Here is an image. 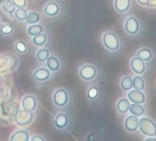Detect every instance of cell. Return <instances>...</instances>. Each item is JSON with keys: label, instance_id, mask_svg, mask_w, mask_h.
Returning <instances> with one entry per match:
<instances>
[{"label": "cell", "instance_id": "cell-1", "mask_svg": "<svg viewBox=\"0 0 156 141\" xmlns=\"http://www.w3.org/2000/svg\"><path fill=\"white\" fill-rule=\"evenodd\" d=\"M139 127L140 131L146 135L153 136L156 135V125L149 118H141L139 120Z\"/></svg>", "mask_w": 156, "mask_h": 141}, {"label": "cell", "instance_id": "cell-2", "mask_svg": "<svg viewBox=\"0 0 156 141\" xmlns=\"http://www.w3.org/2000/svg\"><path fill=\"white\" fill-rule=\"evenodd\" d=\"M103 43L105 47L110 50H117L119 47V40L112 32H107L103 36Z\"/></svg>", "mask_w": 156, "mask_h": 141}, {"label": "cell", "instance_id": "cell-3", "mask_svg": "<svg viewBox=\"0 0 156 141\" xmlns=\"http://www.w3.org/2000/svg\"><path fill=\"white\" fill-rule=\"evenodd\" d=\"M16 123L20 126H27L31 123L33 118V114L30 111H27L22 109L19 111L18 115H16Z\"/></svg>", "mask_w": 156, "mask_h": 141}, {"label": "cell", "instance_id": "cell-4", "mask_svg": "<svg viewBox=\"0 0 156 141\" xmlns=\"http://www.w3.org/2000/svg\"><path fill=\"white\" fill-rule=\"evenodd\" d=\"M97 75V70L92 65H86L80 70V76L86 81L93 80Z\"/></svg>", "mask_w": 156, "mask_h": 141}, {"label": "cell", "instance_id": "cell-5", "mask_svg": "<svg viewBox=\"0 0 156 141\" xmlns=\"http://www.w3.org/2000/svg\"><path fill=\"white\" fill-rule=\"evenodd\" d=\"M53 102L59 107L64 106L68 102V95H67V93L62 89L57 90L53 95Z\"/></svg>", "mask_w": 156, "mask_h": 141}, {"label": "cell", "instance_id": "cell-6", "mask_svg": "<svg viewBox=\"0 0 156 141\" xmlns=\"http://www.w3.org/2000/svg\"><path fill=\"white\" fill-rule=\"evenodd\" d=\"M125 29L127 30V32L129 34H136L139 30V22L138 20L133 18V17H129L125 23Z\"/></svg>", "mask_w": 156, "mask_h": 141}, {"label": "cell", "instance_id": "cell-7", "mask_svg": "<svg viewBox=\"0 0 156 141\" xmlns=\"http://www.w3.org/2000/svg\"><path fill=\"white\" fill-rule=\"evenodd\" d=\"M36 106H37V101L32 95H27L26 97L23 98V100H22V108L23 109H25L27 111L33 112L36 109Z\"/></svg>", "mask_w": 156, "mask_h": 141}, {"label": "cell", "instance_id": "cell-8", "mask_svg": "<svg viewBox=\"0 0 156 141\" xmlns=\"http://www.w3.org/2000/svg\"><path fill=\"white\" fill-rule=\"evenodd\" d=\"M130 65H131L133 72L136 73L137 74H141L144 73L145 64H144V61L142 60H140V58L136 57V58L132 59L131 62H130Z\"/></svg>", "mask_w": 156, "mask_h": 141}, {"label": "cell", "instance_id": "cell-9", "mask_svg": "<svg viewBox=\"0 0 156 141\" xmlns=\"http://www.w3.org/2000/svg\"><path fill=\"white\" fill-rule=\"evenodd\" d=\"M128 96H129V101L132 102V103H134V104H142L145 101L144 95L140 91H138V90L130 91L129 93Z\"/></svg>", "mask_w": 156, "mask_h": 141}, {"label": "cell", "instance_id": "cell-10", "mask_svg": "<svg viewBox=\"0 0 156 141\" xmlns=\"http://www.w3.org/2000/svg\"><path fill=\"white\" fill-rule=\"evenodd\" d=\"M125 127L128 131L133 132L139 127V119L136 115H129L125 121Z\"/></svg>", "mask_w": 156, "mask_h": 141}, {"label": "cell", "instance_id": "cell-11", "mask_svg": "<svg viewBox=\"0 0 156 141\" xmlns=\"http://www.w3.org/2000/svg\"><path fill=\"white\" fill-rule=\"evenodd\" d=\"M34 79L38 82H45L50 77V72L45 68H40L34 72Z\"/></svg>", "mask_w": 156, "mask_h": 141}, {"label": "cell", "instance_id": "cell-12", "mask_svg": "<svg viewBox=\"0 0 156 141\" xmlns=\"http://www.w3.org/2000/svg\"><path fill=\"white\" fill-rule=\"evenodd\" d=\"M60 12V8L55 2H50L44 7V13L49 17L56 16Z\"/></svg>", "mask_w": 156, "mask_h": 141}, {"label": "cell", "instance_id": "cell-13", "mask_svg": "<svg viewBox=\"0 0 156 141\" xmlns=\"http://www.w3.org/2000/svg\"><path fill=\"white\" fill-rule=\"evenodd\" d=\"M130 6V0H116L115 8L118 12L123 13L128 11Z\"/></svg>", "mask_w": 156, "mask_h": 141}, {"label": "cell", "instance_id": "cell-14", "mask_svg": "<svg viewBox=\"0 0 156 141\" xmlns=\"http://www.w3.org/2000/svg\"><path fill=\"white\" fill-rule=\"evenodd\" d=\"M29 133L25 130H19L10 137L11 141H29Z\"/></svg>", "mask_w": 156, "mask_h": 141}, {"label": "cell", "instance_id": "cell-15", "mask_svg": "<svg viewBox=\"0 0 156 141\" xmlns=\"http://www.w3.org/2000/svg\"><path fill=\"white\" fill-rule=\"evenodd\" d=\"M4 110L6 112L7 115H9L11 117H16V115L19 113V108L16 105L12 104V103H7L4 105Z\"/></svg>", "mask_w": 156, "mask_h": 141}, {"label": "cell", "instance_id": "cell-16", "mask_svg": "<svg viewBox=\"0 0 156 141\" xmlns=\"http://www.w3.org/2000/svg\"><path fill=\"white\" fill-rule=\"evenodd\" d=\"M129 100H127V99H121V100H119V103H118V105H117V109H118V111L120 113V114H125V113H127L128 111H129Z\"/></svg>", "mask_w": 156, "mask_h": 141}, {"label": "cell", "instance_id": "cell-17", "mask_svg": "<svg viewBox=\"0 0 156 141\" xmlns=\"http://www.w3.org/2000/svg\"><path fill=\"white\" fill-rule=\"evenodd\" d=\"M67 123H68V118H67V115L64 114H59L55 118V126L58 128L65 127Z\"/></svg>", "mask_w": 156, "mask_h": 141}, {"label": "cell", "instance_id": "cell-18", "mask_svg": "<svg viewBox=\"0 0 156 141\" xmlns=\"http://www.w3.org/2000/svg\"><path fill=\"white\" fill-rule=\"evenodd\" d=\"M46 60L48 68L51 70H52V72H56V70L60 69V62L55 57H49Z\"/></svg>", "mask_w": 156, "mask_h": 141}, {"label": "cell", "instance_id": "cell-19", "mask_svg": "<svg viewBox=\"0 0 156 141\" xmlns=\"http://www.w3.org/2000/svg\"><path fill=\"white\" fill-rule=\"evenodd\" d=\"M129 112L136 116H140L144 113V108L140 105V104H134L129 105Z\"/></svg>", "mask_w": 156, "mask_h": 141}, {"label": "cell", "instance_id": "cell-20", "mask_svg": "<svg viewBox=\"0 0 156 141\" xmlns=\"http://www.w3.org/2000/svg\"><path fill=\"white\" fill-rule=\"evenodd\" d=\"M137 57L140 58V60H149L151 59V51L148 49H142L138 51L137 53Z\"/></svg>", "mask_w": 156, "mask_h": 141}, {"label": "cell", "instance_id": "cell-21", "mask_svg": "<svg viewBox=\"0 0 156 141\" xmlns=\"http://www.w3.org/2000/svg\"><path fill=\"white\" fill-rule=\"evenodd\" d=\"M132 87L135 90L138 91H141L144 89V81L141 77L140 76H136L133 80H132Z\"/></svg>", "mask_w": 156, "mask_h": 141}, {"label": "cell", "instance_id": "cell-22", "mask_svg": "<svg viewBox=\"0 0 156 141\" xmlns=\"http://www.w3.org/2000/svg\"><path fill=\"white\" fill-rule=\"evenodd\" d=\"M2 9L7 13L12 14L16 10V6L13 4V2L11 1V0H6V1L2 4Z\"/></svg>", "mask_w": 156, "mask_h": 141}, {"label": "cell", "instance_id": "cell-23", "mask_svg": "<svg viewBox=\"0 0 156 141\" xmlns=\"http://www.w3.org/2000/svg\"><path fill=\"white\" fill-rule=\"evenodd\" d=\"M14 31V27L11 24H2L0 25V32L3 35H11Z\"/></svg>", "mask_w": 156, "mask_h": 141}, {"label": "cell", "instance_id": "cell-24", "mask_svg": "<svg viewBox=\"0 0 156 141\" xmlns=\"http://www.w3.org/2000/svg\"><path fill=\"white\" fill-rule=\"evenodd\" d=\"M14 13H15V17L17 18V19H19L20 21L26 20L28 13H27L26 9H24V8H18V9H16Z\"/></svg>", "mask_w": 156, "mask_h": 141}, {"label": "cell", "instance_id": "cell-25", "mask_svg": "<svg viewBox=\"0 0 156 141\" xmlns=\"http://www.w3.org/2000/svg\"><path fill=\"white\" fill-rule=\"evenodd\" d=\"M32 40H33V43L35 45H37V46H42L47 41V37H46L45 34L40 33L38 35L34 36V38H33Z\"/></svg>", "mask_w": 156, "mask_h": 141}, {"label": "cell", "instance_id": "cell-26", "mask_svg": "<svg viewBox=\"0 0 156 141\" xmlns=\"http://www.w3.org/2000/svg\"><path fill=\"white\" fill-rule=\"evenodd\" d=\"M42 31H43V28L41 25H32L28 29V33L30 36H36V35L41 33Z\"/></svg>", "mask_w": 156, "mask_h": 141}, {"label": "cell", "instance_id": "cell-27", "mask_svg": "<svg viewBox=\"0 0 156 141\" xmlns=\"http://www.w3.org/2000/svg\"><path fill=\"white\" fill-rule=\"evenodd\" d=\"M121 87L125 91H129L132 88V79L129 76H126L121 81Z\"/></svg>", "mask_w": 156, "mask_h": 141}, {"label": "cell", "instance_id": "cell-28", "mask_svg": "<svg viewBox=\"0 0 156 141\" xmlns=\"http://www.w3.org/2000/svg\"><path fill=\"white\" fill-rule=\"evenodd\" d=\"M40 20V15L36 12H31L29 15H27L26 18V21L29 24H35L38 23V21Z\"/></svg>", "mask_w": 156, "mask_h": 141}, {"label": "cell", "instance_id": "cell-29", "mask_svg": "<svg viewBox=\"0 0 156 141\" xmlns=\"http://www.w3.org/2000/svg\"><path fill=\"white\" fill-rule=\"evenodd\" d=\"M15 49L18 52H20L21 54H25L28 50V47H27L26 43L23 41H17L15 43Z\"/></svg>", "mask_w": 156, "mask_h": 141}, {"label": "cell", "instance_id": "cell-30", "mask_svg": "<svg viewBox=\"0 0 156 141\" xmlns=\"http://www.w3.org/2000/svg\"><path fill=\"white\" fill-rule=\"evenodd\" d=\"M49 54H50V52L48 50H46V49L40 50L37 53V59L40 61H45L49 58Z\"/></svg>", "mask_w": 156, "mask_h": 141}, {"label": "cell", "instance_id": "cell-31", "mask_svg": "<svg viewBox=\"0 0 156 141\" xmlns=\"http://www.w3.org/2000/svg\"><path fill=\"white\" fill-rule=\"evenodd\" d=\"M87 95H88V98L90 100H94L98 97V88L96 87H91L89 90H88V93H87Z\"/></svg>", "mask_w": 156, "mask_h": 141}, {"label": "cell", "instance_id": "cell-32", "mask_svg": "<svg viewBox=\"0 0 156 141\" xmlns=\"http://www.w3.org/2000/svg\"><path fill=\"white\" fill-rule=\"evenodd\" d=\"M12 2L16 8H25L27 5L26 0H12Z\"/></svg>", "mask_w": 156, "mask_h": 141}, {"label": "cell", "instance_id": "cell-33", "mask_svg": "<svg viewBox=\"0 0 156 141\" xmlns=\"http://www.w3.org/2000/svg\"><path fill=\"white\" fill-rule=\"evenodd\" d=\"M37 140H39V141H44V138L41 137V136H33L31 138V141H37Z\"/></svg>", "mask_w": 156, "mask_h": 141}, {"label": "cell", "instance_id": "cell-34", "mask_svg": "<svg viewBox=\"0 0 156 141\" xmlns=\"http://www.w3.org/2000/svg\"><path fill=\"white\" fill-rule=\"evenodd\" d=\"M148 5L156 7V0H148Z\"/></svg>", "mask_w": 156, "mask_h": 141}, {"label": "cell", "instance_id": "cell-35", "mask_svg": "<svg viewBox=\"0 0 156 141\" xmlns=\"http://www.w3.org/2000/svg\"><path fill=\"white\" fill-rule=\"evenodd\" d=\"M139 4L142 5V6H147L148 5V0H138Z\"/></svg>", "mask_w": 156, "mask_h": 141}, {"label": "cell", "instance_id": "cell-36", "mask_svg": "<svg viewBox=\"0 0 156 141\" xmlns=\"http://www.w3.org/2000/svg\"><path fill=\"white\" fill-rule=\"evenodd\" d=\"M94 139H95V136H94V134H93V133L89 134V136H87V140H89V141H93Z\"/></svg>", "mask_w": 156, "mask_h": 141}, {"label": "cell", "instance_id": "cell-37", "mask_svg": "<svg viewBox=\"0 0 156 141\" xmlns=\"http://www.w3.org/2000/svg\"><path fill=\"white\" fill-rule=\"evenodd\" d=\"M146 141H156V139L155 138H147Z\"/></svg>", "mask_w": 156, "mask_h": 141}]
</instances>
